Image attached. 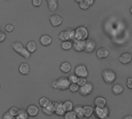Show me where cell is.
<instances>
[{
	"label": "cell",
	"mask_w": 132,
	"mask_h": 119,
	"mask_svg": "<svg viewBox=\"0 0 132 119\" xmlns=\"http://www.w3.org/2000/svg\"><path fill=\"white\" fill-rule=\"evenodd\" d=\"M64 118L65 119H75L77 118V115L74 112V111H70V112H67L64 115Z\"/></svg>",
	"instance_id": "obj_29"
},
{
	"label": "cell",
	"mask_w": 132,
	"mask_h": 119,
	"mask_svg": "<svg viewBox=\"0 0 132 119\" xmlns=\"http://www.w3.org/2000/svg\"><path fill=\"white\" fill-rule=\"evenodd\" d=\"M96 47V43L94 40L92 39H86V43H85V48L84 51L87 53H92Z\"/></svg>",
	"instance_id": "obj_11"
},
{
	"label": "cell",
	"mask_w": 132,
	"mask_h": 119,
	"mask_svg": "<svg viewBox=\"0 0 132 119\" xmlns=\"http://www.w3.org/2000/svg\"><path fill=\"white\" fill-rule=\"evenodd\" d=\"M36 48H37V46H36V43L34 41H29L26 45V49L31 53H34L36 50Z\"/></svg>",
	"instance_id": "obj_24"
},
{
	"label": "cell",
	"mask_w": 132,
	"mask_h": 119,
	"mask_svg": "<svg viewBox=\"0 0 132 119\" xmlns=\"http://www.w3.org/2000/svg\"><path fill=\"white\" fill-rule=\"evenodd\" d=\"M94 114V108L91 106H84V115L86 118H90Z\"/></svg>",
	"instance_id": "obj_21"
},
{
	"label": "cell",
	"mask_w": 132,
	"mask_h": 119,
	"mask_svg": "<svg viewBox=\"0 0 132 119\" xmlns=\"http://www.w3.org/2000/svg\"><path fill=\"white\" fill-rule=\"evenodd\" d=\"M42 4V0H32V5L35 7H39Z\"/></svg>",
	"instance_id": "obj_38"
},
{
	"label": "cell",
	"mask_w": 132,
	"mask_h": 119,
	"mask_svg": "<svg viewBox=\"0 0 132 119\" xmlns=\"http://www.w3.org/2000/svg\"><path fill=\"white\" fill-rule=\"evenodd\" d=\"M61 47L64 50H70L73 47V43L70 42V40L63 41V43L61 44Z\"/></svg>",
	"instance_id": "obj_25"
},
{
	"label": "cell",
	"mask_w": 132,
	"mask_h": 119,
	"mask_svg": "<svg viewBox=\"0 0 132 119\" xmlns=\"http://www.w3.org/2000/svg\"><path fill=\"white\" fill-rule=\"evenodd\" d=\"M50 101L49 98H46V97H43V98H41L39 101V105L42 107V108H44V107H46L49 104H50Z\"/></svg>",
	"instance_id": "obj_28"
},
{
	"label": "cell",
	"mask_w": 132,
	"mask_h": 119,
	"mask_svg": "<svg viewBox=\"0 0 132 119\" xmlns=\"http://www.w3.org/2000/svg\"><path fill=\"white\" fill-rule=\"evenodd\" d=\"M102 77H103L104 81L107 84H112L113 82L115 81L116 77H117L115 72L111 69L104 70L102 73Z\"/></svg>",
	"instance_id": "obj_3"
},
{
	"label": "cell",
	"mask_w": 132,
	"mask_h": 119,
	"mask_svg": "<svg viewBox=\"0 0 132 119\" xmlns=\"http://www.w3.org/2000/svg\"><path fill=\"white\" fill-rule=\"evenodd\" d=\"M94 105L96 107H104L107 105V101L103 97H97L94 100Z\"/></svg>",
	"instance_id": "obj_17"
},
{
	"label": "cell",
	"mask_w": 132,
	"mask_h": 119,
	"mask_svg": "<svg viewBox=\"0 0 132 119\" xmlns=\"http://www.w3.org/2000/svg\"><path fill=\"white\" fill-rule=\"evenodd\" d=\"M52 41H53V39L49 35H43L40 37L39 39V42L43 46H49L52 43Z\"/></svg>",
	"instance_id": "obj_16"
},
{
	"label": "cell",
	"mask_w": 132,
	"mask_h": 119,
	"mask_svg": "<svg viewBox=\"0 0 132 119\" xmlns=\"http://www.w3.org/2000/svg\"><path fill=\"white\" fill-rule=\"evenodd\" d=\"M79 88H80V86L77 83H70V87H69L70 91L73 93H76L79 91Z\"/></svg>",
	"instance_id": "obj_31"
},
{
	"label": "cell",
	"mask_w": 132,
	"mask_h": 119,
	"mask_svg": "<svg viewBox=\"0 0 132 119\" xmlns=\"http://www.w3.org/2000/svg\"><path fill=\"white\" fill-rule=\"evenodd\" d=\"M77 79H78V77L76 74H70L68 77V80L70 81V83H77Z\"/></svg>",
	"instance_id": "obj_36"
},
{
	"label": "cell",
	"mask_w": 132,
	"mask_h": 119,
	"mask_svg": "<svg viewBox=\"0 0 132 119\" xmlns=\"http://www.w3.org/2000/svg\"><path fill=\"white\" fill-rule=\"evenodd\" d=\"M79 5H80V8L81 9H84V10H86V9H87L90 7V5L85 0H83L82 2H80L79 3Z\"/></svg>",
	"instance_id": "obj_33"
},
{
	"label": "cell",
	"mask_w": 132,
	"mask_h": 119,
	"mask_svg": "<svg viewBox=\"0 0 132 119\" xmlns=\"http://www.w3.org/2000/svg\"><path fill=\"white\" fill-rule=\"evenodd\" d=\"M85 43H86V40H80V39H73V47L77 52L84 51Z\"/></svg>",
	"instance_id": "obj_9"
},
{
	"label": "cell",
	"mask_w": 132,
	"mask_h": 119,
	"mask_svg": "<svg viewBox=\"0 0 132 119\" xmlns=\"http://www.w3.org/2000/svg\"><path fill=\"white\" fill-rule=\"evenodd\" d=\"M123 91H124V88H123V87H122L121 84H114V85L112 87V92H113L114 94H116V95L121 94L123 92Z\"/></svg>",
	"instance_id": "obj_22"
},
{
	"label": "cell",
	"mask_w": 132,
	"mask_h": 119,
	"mask_svg": "<svg viewBox=\"0 0 132 119\" xmlns=\"http://www.w3.org/2000/svg\"><path fill=\"white\" fill-rule=\"evenodd\" d=\"M29 117L28 114L26 112L23 111V110H19V114L15 116V118L17 119H27Z\"/></svg>",
	"instance_id": "obj_30"
},
{
	"label": "cell",
	"mask_w": 132,
	"mask_h": 119,
	"mask_svg": "<svg viewBox=\"0 0 132 119\" xmlns=\"http://www.w3.org/2000/svg\"><path fill=\"white\" fill-rule=\"evenodd\" d=\"M12 49L19 54H20L22 57L26 60H29L31 56V53L28 51L26 47H24L23 45L20 42H15L12 44Z\"/></svg>",
	"instance_id": "obj_1"
},
{
	"label": "cell",
	"mask_w": 132,
	"mask_h": 119,
	"mask_svg": "<svg viewBox=\"0 0 132 119\" xmlns=\"http://www.w3.org/2000/svg\"><path fill=\"white\" fill-rule=\"evenodd\" d=\"M29 70H30L29 65L28 64H26V63H22L19 65V71L22 75H27V74H29Z\"/></svg>",
	"instance_id": "obj_15"
},
{
	"label": "cell",
	"mask_w": 132,
	"mask_h": 119,
	"mask_svg": "<svg viewBox=\"0 0 132 119\" xmlns=\"http://www.w3.org/2000/svg\"><path fill=\"white\" fill-rule=\"evenodd\" d=\"M57 115H60V116H63L66 113V111L63 108V103L61 102H58L57 103V105L56 107V109H55V112Z\"/></svg>",
	"instance_id": "obj_18"
},
{
	"label": "cell",
	"mask_w": 132,
	"mask_h": 119,
	"mask_svg": "<svg viewBox=\"0 0 132 119\" xmlns=\"http://www.w3.org/2000/svg\"><path fill=\"white\" fill-rule=\"evenodd\" d=\"M5 34L2 31L0 30V43L3 42L5 40Z\"/></svg>",
	"instance_id": "obj_41"
},
{
	"label": "cell",
	"mask_w": 132,
	"mask_h": 119,
	"mask_svg": "<svg viewBox=\"0 0 132 119\" xmlns=\"http://www.w3.org/2000/svg\"><path fill=\"white\" fill-rule=\"evenodd\" d=\"M67 32H68L70 39V40L75 39V30L73 29H67Z\"/></svg>",
	"instance_id": "obj_35"
},
{
	"label": "cell",
	"mask_w": 132,
	"mask_h": 119,
	"mask_svg": "<svg viewBox=\"0 0 132 119\" xmlns=\"http://www.w3.org/2000/svg\"><path fill=\"white\" fill-rule=\"evenodd\" d=\"M47 4L50 12H55L57 9L58 7L57 0H47Z\"/></svg>",
	"instance_id": "obj_19"
},
{
	"label": "cell",
	"mask_w": 132,
	"mask_h": 119,
	"mask_svg": "<svg viewBox=\"0 0 132 119\" xmlns=\"http://www.w3.org/2000/svg\"><path fill=\"white\" fill-rule=\"evenodd\" d=\"M9 112H10V114H11L13 117L15 118V116H16V115L19 114V109L18 108H16V107H12V108H11L9 109Z\"/></svg>",
	"instance_id": "obj_32"
},
{
	"label": "cell",
	"mask_w": 132,
	"mask_h": 119,
	"mask_svg": "<svg viewBox=\"0 0 132 119\" xmlns=\"http://www.w3.org/2000/svg\"><path fill=\"white\" fill-rule=\"evenodd\" d=\"M74 1H75L76 2H77V3H80V2H82L83 0H74Z\"/></svg>",
	"instance_id": "obj_44"
},
{
	"label": "cell",
	"mask_w": 132,
	"mask_h": 119,
	"mask_svg": "<svg viewBox=\"0 0 132 119\" xmlns=\"http://www.w3.org/2000/svg\"><path fill=\"white\" fill-rule=\"evenodd\" d=\"M127 86L129 89H132V77H129L127 80Z\"/></svg>",
	"instance_id": "obj_40"
},
{
	"label": "cell",
	"mask_w": 132,
	"mask_h": 119,
	"mask_svg": "<svg viewBox=\"0 0 132 119\" xmlns=\"http://www.w3.org/2000/svg\"><path fill=\"white\" fill-rule=\"evenodd\" d=\"M94 114L98 118L106 119L109 118V109L106 106L104 107H96L94 109Z\"/></svg>",
	"instance_id": "obj_4"
},
{
	"label": "cell",
	"mask_w": 132,
	"mask_h": 119,
	"mask_svg": "<svg viewBox=\"0 0 132 119\" xmlns=\"http://www.w3.org/2000/svg\"><path fill=\"white\" fill-rule=\"evenodd\" d=\"M119 61L123 64H128L129 63H131L132 60V56L131 53H123L119 58H118Z\"/></svg>",
	"instance_id": "obj_13"
},
{
	"label": "cell",
	"mask_w": 132,
	"mask_h": 119,
	"mask_svg": "<svg viewBox=\"0 0 132 119\" xmlns=\"http://www.w3.org/2000/svg\"><path fill=\"white\" fill-rule=\"evenodd\" d=\"M13 118H14V117L10 114L9 112H6V113L3 115V119H12Z\"/></svg>",
	"instance_id": "obj_39"
},
{
	"label": "cell",
	"mask_w": 132,
	"mask_h": 119,
	"mask_svg": "<svg viewBox=\"0 0 132 119\" xmlns=\"http://www.w3.org/2000/svg\"><path fill=\"white\" fill-rule=\"evenodd\" d=\"M63 108H64L66 112L73 110V108H74L73 102L70 101H66L64 103H63Z\"/></svg>",
	"instance_id": "obj_26"
},
{
	"label": "cell",
	"mask_w": 132,
	"mask_h": 119,
	"mask_svg": "<svg viewBox=\"0 0 132 119\" xmlns=\"http://www.w3.org/2000/svg\"><path fill=\"white\" fill-rule=\"evenodd\" d=\"M50 22L51 25L54 27L60 26L63 22V18L59 15H53L50 18Z\"/></svg>",
	"instance_id": "obj_10"
},
{
	"label": "cell",
	"mask_w": 132,
	"mask_h": 119,
	"mask_svg": "<svg viewBox=\"0 0 132 119\" xmlns=\"http://www.w3.org/2000/svg\"><path fill=\"white\" fill-rule=\"evenodd\" d=\"M13 29H14V26H13V25H12V24H8V25L5 26V30H6L7 32H9V33L12 32Z\"/></svg>",
	"instance_id": "obj_37"
},
{
	"label": "cell",
	"mask_w": 132,
	"mask_h": 119,
	"mask_svg": "<svg viewBox=\"0 0 132 119\" xmlns=\"http://www.w3.org/2000/svg\"><path fill=\"white\" fill-rule=\"evenodd\" d=\"M59 39L62 41H65V40H70V37H69V34L67 30H64L62 31L60 34H59Z\"/></svg>",
	"instance_id": "obj_27"
},
{
	"label": "cell",
	"mask_w": 132,
	"mask_h": 119,
	"mask_svg": "<svg viewBox=\"0 0 132 119\" xmlns=\"http://www.w3.org/2000/svg\"><path fill=\"white\" fill-rule=\"evenodd\" d=\"M86 78H87V77H79L78 79H77V84L80 87V86H83L84 84H85L87 82V81Z\"/></svg>",
	"instance_id": "obj_34"
},
{
	"label": "cell",
	"mask_w": 132,
	"mask_h": 119,
	"mask_svg": "<svg viewBox=\"0 0 132 119\" xmlns=\"http://www.w3.org/2000/svg\"><path fill=\"white\" fill-rule=\"evenodd\" d=\"M70 84V82L67 78L62 77V78H59L56 81H54L52 83L51 86L55 89L64 91V90H67L69 88Z\"/></svg>",
	"instance_id": "obj_2"
},
{
	"label": "cell",
	"mask_w": 132,
	"mask_h": 119,
	"mask_svg": "<svg viewBox=\"0 0 132 119\" xmlns=\"http://www.w3.org/2000/svg\"><path fill=\"white\" fill-rule=\"evenodd\" d=\"M124 119H132V116H125L124 117Z\"/></svg>",
	"instance_id": "obj_43"
},
{
	"label": "cell",
	"mask_w": 132,
	"mask_h": 119,
	"mask_svg": "<svg viewBox=\"0 0 132 119\" xmlns=\"http://www.w3.org/2000/svg\"><path fill=\"white\" fill-rule=\"evenodd\" d=\"M73 111L77 115V117L79 118H83L84 117V107L80 105H77L75 108H73Z\"/></svg>",
	"instance_id": "obj_20"
},
{
	"label": "cell",
	"mask_w": 132,
	"mask_h": 119,
	"mask_svg": "<svg viewBox=\"0 0 132 119\" xmlns=\"http://www.w3.org/2000/svg\"><path fill=\"white\" fill-rule=\"evenodd\" d=\"M131 15H132V7L131 8Z\"/></svg>",
	"instance_id": "obj_45"
},
{
	"label": "cell",
	"mask_w": 132,
	"mask_h": 119,
	"mask_svg": "<svg viewBox=\"0 0 132 119\" xmlns=\"http://www.w3.org/2000/svg\"><path fill=\"white\" fill-rule=\"evenodd\" d=\"M58 101H50V104L46 106L43 108V112L46 115H51L55 112L56 107L57 105Z\"/></svg>",
	"instance_id": "obj_7"
},
{
	"label": "cell",
	"mask_w": 132,
	"mask_h": 119,
	"mask_svg": "<svg viewBox=\"0 0 132 119\" xmlns=\"http://www.w3.org/2000/svg\"><path fill=\"white\" fill-rule=\"evenodd\" d=\"M85 1L90 5V6L92 5H94V0H85Z\"/></svg>",
	"instance_id": "obj_42"
},
{
	"label": "cell",
	"mask_w": 132,
	"mask_h": 119,
	"mask_svg": "<svg viewBox=\"0 0 132 119\" xmlns=\"http://www.w3.org/2000/svg\"><path fill=\"white\" fill-rule=\"evenodd\" d=\"M60 70L62 72L65 73V74H67L71 70V65L69 62H63L61 66H60Z\"/></svg>",
	"instance_id": "obj_23"
},
{
	"label": "cell",
	"mask_w": 132,
	"mask_h": 119,
	"mask_svg": "<svg viewBox=\"0 0 132 119\" xmlns=\"http://www.w3.org/2000/svg\"><path fill=\"white\" fill-rule=\"evenodd\" d=\"M94 90V86L91 83H88L87 82L85 84H84L83 86H80L79 88V92L81 95L83 96H87L90 95Z\"/></svg>",
	"instance_id": "obj_6"
},
{
	"label": "cell",
	"mask_w": 132,
	"mask_h": 119,
	"mask_svg": "<svg viewBox=\"0 0 132 119\" xmlns=\"http://www.w3.org/2000/svg\"><path fill=\"white\" fill-rule=\"evenodd\" d=\"M89 33L85 26H80L75 29V39L80 40H86L88 37Z\"/></svg>",
	"instance_id": "obj_5"
},
{
	"label": "cell",
	"mask_w": 132,
	"mask_h": 119,
	"mask_svg": "<svg viewBox=\"0 0 132 119\" xmlns=\"http://www.w3.org/2000/svg\"><path fill=\"white\" fill-rule=\"evenodd\" d=\"M108 56H109V51L108 49L104 47H101L98 49L97 51V57L99 59H104V58H107Z\"/></svg>",
	"instance_id": "obj_14"
},
{
	"label": "cell",
	"mask_w": 132,
	"mask_h": 119,
	"mask_svg": "<svg viewBox=\"0 0 132 119\" xmlns=\"http://www.w3.org/2000/svg\"><path fill=\"white\" fill-rule=\"evenodd\" d=\"M74 73H75V74L78 77H87V76H88L87 69L86 66H84V65H78L75 68Z\"/></svg>",
	"instance_id": "obj_8"
},
{
	"label": "cell",
	"mask_w": 132,
	"mask_h": 119,
	"mask_svg": "<svg viewBox=\"0 0 132 119\" xmlns=\"http://www.w3.org/2000/svg\"><path fill=\"white\" fill-rule=\"evenodd\" d=\"M26 112H27L29 116H30V117H36L39 114V108H38L37 106H36L34 105H29L27 108Z\"/></svg>",
	"instance_id": "obj_12"
}]
</instances>
